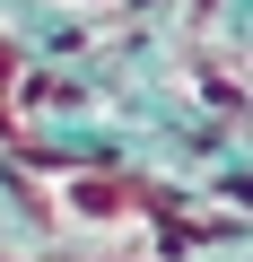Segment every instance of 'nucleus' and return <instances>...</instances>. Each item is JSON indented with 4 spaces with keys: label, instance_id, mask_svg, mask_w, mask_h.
Here are the masks:
<instances>
[{
    "label": "nucleus",
    "instance_id": "obj_1",
    "mask_svg": "<svg viewBox=\"0 0 253 262\" xmlns=\"http://www.w3.org/2000/svg\"><path fill=\"white\" fill-rule=\"evenodd\" d=\"M61 9H113V0H61Z\"/></svg>",
    "mask_w": 253,
    "mask_h": 262
}]
</instances>
